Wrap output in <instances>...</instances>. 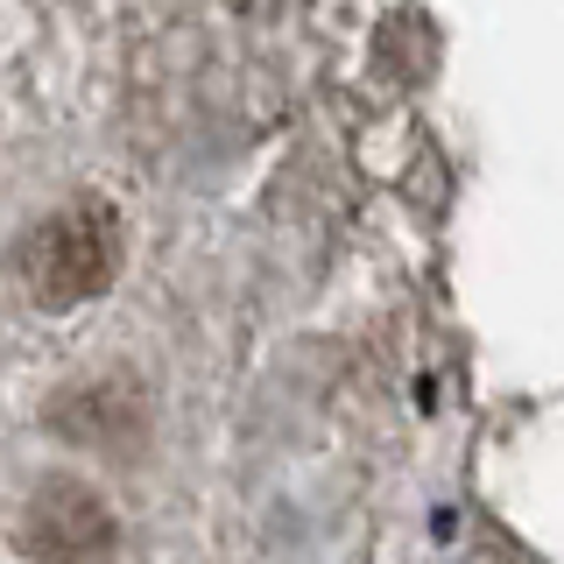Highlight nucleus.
Instances as JSON below:
<instances>
[{"label":"nucleus","instance_id":"f257e3e1","mask_svg":"<svg viewBox=\"0 0 564 564\" xmlns=\"http://www.w3.org/2000/svg\"><path fill=\"white\" fill-rule=\"evenodd\" d=\"M22 269L35 282L43 304H64V296L99 290L106 269H113V234H106L99 212H64V219H43L22 247Z\"/></svg>","mask_w":564,"mask_h":564}]
</instances>
